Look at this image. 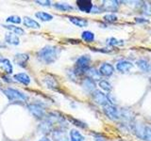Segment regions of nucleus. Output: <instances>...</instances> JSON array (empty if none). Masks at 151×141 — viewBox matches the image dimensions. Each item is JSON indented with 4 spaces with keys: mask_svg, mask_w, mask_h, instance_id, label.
Returning a JSON list of instances; mask_svg holds the SVG:
<instances>
[{
    "mask_svg": "<svg viewBox=\"0 0 151 141\" xmlns=\"http://www.w3.org/2000/svg\"><path fill=\"white\" fill-rule=\"evenodd\" d=\"M101 11H103V9L101 8H99L97 6H93L91 12H93V13H100Z\"/></svg>",
    "mask_w": 151,
    "mask_h": 141,
    "instance_id": "e433bc0d",
    "label": "nucleus"
},
{
    "mask_svg": "<svg viewBox=\"0 0 151 141\" xmlns=\"http://www.w3.org/2000/svg\"><path fill=\"white\" fill-rule=\"evenodd\" d=\"M99 73L100 75H103V76H106V77H110L114 73V68L113 66L110 63H103L100 68H99Z\"/></svg>",
    "mask_w": 151,
    "mask_h": 141,
    "instance_id": "9d476101",
    "label": "nucleus"
},
{
    "mask_svg": "<svg viewBox=\"0 0 151 141\" xmlns=\"http://www.w3.org/2000/svg\"><path fill=\"white\" fill-rule=\"evenodd\" d=\"M59 56V50L57 47L52 45H46L40 49L37 53V58L42 63L49 65L54 63Z\"/></svg>",
    "mask_w": 151,
    "mask_h": 141,
    "instance_id": "f257e3e1",
    "label": "nucleus"
},
{
    "mask_svg": "<svg viewBox=\"0 0 151 141\" xmlns=\"http://www.w3.org/2000/svg\"><path fill=\"white\" fill-rule=\"evenodd\" d=\"M5 41L11 45H18L20 43V40H19L18 36L13 34L12 32H8L7 34L5 35Z\"/></svg>",
    "mask_w": 151,
    "mask_h": 141,
    "instance_id": "f8f14e48",
    "label": "nucleus"
},
{
    "mask_svg": "<svg viewBox=\"0 0 151 141\" xmlns=\"http://www.w3.org/2000/svg\"><path fill=\"white\" fill-rule=\"evenodd\" d=\"M35 3H37L38 5H41V6H44V7L51 6V2L49 0H37V1H35Z\"/></svg>",
    "mask_w": 151,
    "mask_h": 141,
    "instance_id": "72a5a7b5",
    "label": "nucleus"
},
{
    "mask_svg": "<svg viewBox=\"0 0 151 141\" xmlns=\"http://www.w3.org/2000/svg\"><path fill=\"white\" fill-rule=\"evenodd\" d=\"M98 85H99V87H100V88L103 89L104 91H108L109 92V91H111V88H112L111 84L110 82H108L107 80H100Z\"/></svg>",
    "mask_w": 151,
    "mask_h": 141,
    "instance_id": "cd10ccee",
    "label": "nucleus"
},
{
    "mask_svg": "<svg viewBox=\"0 0 151 141\" xmlns=\"http://www.w3.org/2000/svg\"><path fill=\"white\" fill-rule=\"evenodd\" d=\"M27 108L31 114L35 118H37V119H42V118L45 117V111L44 109V107H42L40 105L30 103V105H28Z\"/></svg>",
    "mask_w": 151,
    "mask_h": 141,
    "instance_id": "39448f33",
    "label": "nucleus"
},
{
    "mask_svg": "<svg viewBox=\"0 0 151 141\" xmlns=\"http://www.w3.org/2000/svg\"><path fill=\"white\" fill-rule=\"evenodd\" d=\"M136 21H137V22H141V23H143V22H147V20H143V18H136Z\"/></svg>",
    "mask_w": 151,
    "mask_h": 141,
    "instance_id": "58836bf2",
    "label": "nucleus"
},
{
    "mask_svg": "<svg viewBox=\"0 0 151 141\" xmlns=\"http://www.w3.org/2000/svg\"><path fill=\"white\" fill-rule=\"evenodd\" d=\"M144 140H145V141H151V127H149V126H145V127Z\"/></svg>",
    "mask_w": 151,
    "mask_h": 141,
    "instance_id": "2f4dec72",
    "label": "nucleus"
},
{
    "mask_svg": "<svg viewBox=\"0 0 151 141\" xmlns=\"http://www.w3.org/2000/svg\"><path fill=\"white\" fill-rule=\"evenodd\" d=\"M150 70H151V64H150Z\"/></svg>",
    "mask_w": 151,
    "mask_h": 141,
    "instance_id": "79ce46f5",
    "label": "nucleus"
},
{
    "mask_svg": "<svg viewBox=\"0 0 151 141\" xmlns=\"http://www.w3.org/2000/svg\"><path fill=\"white\" fill-rule=\"evenodd\" d=\"M85 73L87 74V76H88L87 78L93 80V81H97V80L101 78L100 73H99V72L96 68H89L86 72H85Z\"/></svg>",
    "mask_w": 151,
    "mask_h": 141,
    "instance_id": "4468645a",
    "label": "nucleus"
},
{
    "mask_svg": "<svg viewBox=\"0 0 151 141\" xmlns=\"http://www.w3.org/2000/svg\"><path fill=\"white\" fill-rule=\"evenodd\" d=\"M28 58H29V56H28L27 54H17L14 56V61L18 66L25 68L27 67Z\"/></svg>",
    "mask_w": 151,
    "mask_h": 141,
    "instance_id": "9b49d317",
    "label": "nucleus"
},
{
    "mask_svg": "<svg viewBox=\"0 0 151 141\" xmlns=\"http://www.w3.org/2000/svg\"><path fill=\"white\" fill-rule=\"evenodd\" d=\"M3 91H4V94L7 96V98L11 102H26V101H27V96L25 93L18 90V89L8 88L6 89H4Z\"/></svg>",
    "mask_w": 151,
    "mask_h": 141,
    "instance_id": "f03ea898",
    "label": "nucleus"
},
{
    "mask_svg": "<svg viewBox=\"0 0 151 141\" xmlns=\"http://www.w3.org/2000/svg\"><path fill=\"white\" fill-rule=\"evenodd\" d=\"M82 87L84 88V89L86 91L93 92L96 90V82L89 78H86V79H84V81L82 83Z\"/></svg>",
    "mask_w": 151,
    "mask_h": 141,
    "instance_id": "a211bd4d",
    "label": "nucleus"
},
{
    "mask_svg": "<svg viewBox=\"0 0 151 141\" xmlns=\"http://www.w3.org/2000/svg\"><path fill=\"white\" fill-rule=\"evenodd\" d=\"M35 16L40 19L41 21L42 22H48V21H51L52 19H53V16L51 15V14L47 13V12H44V11H38L35 13Z\"/></svg>",
    "mask_w": 151,
    "mask_h": 141,
    "instance_id": "b1692460",
    "label": "nucleus"
},
{
    "mask_svg": "<svg viewBox=\"0 0 151 141\" xmlns=\"http://www.w3.org/2000/svg\"><path fill=\"white\" fill-rule=\"evenodd\" d=\"M14 79L18 81L19 83H21L25 86H28L30 84V77L25 73H17L14 75Z\"/></svg>",
    "mask_w": 151,
    "mask_h": 141,
    "instance_id": "ddd939ff",
    "label": "nucleus"
},
{
    "mask_svg": "<svg viewBox=\"0 0 151 141\" xmlns=\"http://www.w3.org/2000/svg\"><path fill=\"white\" fill-rule=\"evenodd\" d=\"M52 139L53 141H69L66 132L60 128H57L52 131Z\"/></svg>",
    "mask_w": 151,
    "mask_h": 141,
    "instance_id": "0eeeda50",
    "label": "nucleus"
},
{
    "mask_svg": "<svg viewBox=\"0 0 151 141\" xmlns=\"http://www.w3.org/2000/svg\"><path fill=\"white\" fill-rule=\"evenodd\" d=\"M77 6L79 9L80 11L89 13L92 11V9L93 5L91 0H78L77 1Z\"/></svg>",
    "mask_w": 151,
    "mask_h": 141,
    "instance_id": "6e6552de",
    "label": "nucleus"
},
{
    "mask_svg": "<svg viewBox=\"0 0 151 141\" xmlns=\"http://www.w3.org/2000/svg\"><path fill=\"white\" fill-rule=\"evenodd\" d=\"M132 68H133V64L127 60H121L116 64V70L121 73H129Z\"/></svg>",
    "mask_w": 151,
    "mask_h": 141,
    "instance_id": "1a4fd4ad",
    "label": "nucleus"
},
{
    "mask_svg": "<svg viewBox=\"0 0 151 141\" xmlns=\"http://www.w3.org/2000/svg\"><path fill=\"white\" fill-rule=\"evenodd\" d=\"M44 81H45V85H46V87L47 88H51V89H56V88L58 87V84H57V82H56V80L54 79V78H49V77H47V78H45V79H44Z\"/></svg>",
    "mask_w": 151,
    "mask_h": 141,
    "instance_id": "c85d7f7f",
    "label": "nucleus"
},
{
    "mask_svg": "<svg viewBox=\"0 0 151 141\" xmlns=\"http://www.w3.org/2000/svg\"><path fill=\"white\" fill-rule=\"evenodd\" d=\"M7 22L8 23H12V24H20L22 22L21 17L17 16V15H12L7 18Z\"/></svg>",
    "mask_w": 151,
    "mask_h": 141,
    "instance_id": "c756f323",
    "label": "nucleus"
},
{
    "mask_svg": "<svg viewBox=\"0 0 151 141\" xmlns=\"http://www.w3.org/2000/svg\"><path fill=\"white\" fill-rule=\"evenodd\" d=\"M69 20L71 23H73L75 26L78 27H85L88 26V21L84 18L80 17H69Z\"/></svg>",
    "mask_w": 151,
    "mask_h": 141,
    "instance_id": "dca6fc26",
    "label": "nucleus"
},
{
    "mask_svg": "<svg viewBox=\"0 0 151 141\" xmlns=\"http://www.w3.org/2000/svg\"><path fill=\"white\" fill-rule=\"evenodd\" d=\"M84 136L80 134V132H78L76 129H72L70 131V140L71 141H84Z\"/></svg>",
    "mask_w": 151,
    "mask_h": 141,
    "instance_id": "5701e85b",
    "label": "nucleus"
},
{
    "mask_svg": "<svg viewBox=\"0 0 151 141\" xmlns=\"http://www.w3.org/2000/svg\"><path fill=\"white\" fill-rule=\"evenodd\" d=\"M136 64L139 67V69L141 70H143V72H145V73H147L148 70H149V69H150V65L148 64L147 60H145L144 58L139 59L138 61H137Z\"/></svg>",
    "mask_w": 151,
    "mask_h": 141,
    "instance_id": "393cba45",
    "label": "nucleus"
},
{
    "mask_svg": "<svg viewBox=\"0 0 151 141\" xmlns=\"http://www.w3.org/2000/svg\"><path fill=\"white\" fill-rule=\"evenodd\" d=\"M81 38L86 42H93L94 41V34L91 31H83L81 34Z\"/></svg>",
    "mask_w": 151,
    "mask_h": 141,
    "instance_id": "bb28decb",
    "label": "nucleus"
},
{
    "mask_svg": "<svg viewBox=\"0 0 151 141\" xmlns=\"http://www.w3.org/2000/svg\"><path fill=\"white\" fill-rule=\"evenodd\" d=\"M117 16L115 14L113 13H109V14H106L105 16H104V20L107 21V22H110V23H114L117 21Z\"/></svg>",
    "mask_w": 151,
    "mask_h": 141,
    "instance_id": "7c9ffc66",
    "label": "nucleus"
},
{
    "mask_svg": "<svg viewBox=\"0 0 151 141\" xmlns=\"http://www.w3.org/2000/svg\"><path fill=\"white\" fill-rule=\"evenodd\" d=\"M134 133L135 135L138 136L139 138L144 139L145 135V127L143 125H141L140 123H137L134 125Z\"/></svg>",
    "mask_w": 151,
    "mask_h": 141,
    "instance_id": "a878e982",
    "label": "nucleus"
},
{
    "mask_svg": "<svg viewBox=\"0 0 151 141\" xmlns=\"http://www.w3.org/2000/svg\"><path fill=\"white\" fill-rule=\"evenodd\" d=\"M39 141H51L48 137H42V139H40Z\"/></svg>",
    "mask_w": 151,
    "mask_h": 141,
    "instance_id": "ea45409f",
    "label": "nucleus"
},
{
    "mask_svg": "<svg viewBox=\"0 0 151 141\" xmlns=\"http://www.w3.org/2000/svg\"><path fill=\"white\" fill-rule=\"evenodd\" d=\"M93 99L97 105H100L102 106H105L107 105H111V102L109 101L108 96L100 90H96H96L93 92Z\"/></svg>",
    "mask_w": 151,
    "mask_h": 141,
    "instance_id": "20e7f679",
    "label": "nucleus"
},
{
    "mask_svg": "<svg viewBox=\"0 0 151 141\" xmlns=\"http://www.w3.org/2000/svg\"><path fill=\"white\" fill-rule=\"evenodd\" d=\"M104 113L106 114L107 117H109L111 120H117L120 117L119 110L113 105H107L105 106H103Z\"/></svg>",
    "mask_w": 151,
    "mask_h": 141,
    "instance_id": "423d86ee",
    "label": "nucleus"
},
{
    "mask_svg": "<svg viewBox=\"0 0 151 141\" xmlns=\"http://www.w3.org/2000/svg\"><path fill=\"white\" fill-rule=\"evenodd\" d=\"M2 26L7 28V29L9 30V32H12L15 35H24L25 34V30H24L23 28L19 27V26H12V25H8V26L3 25Z\"/></svg>",
    "mask_w": 151,
    "mask_h": 141,
    "instance_id": "4be33fe9",
    "label": "nucleus"
},
{
    "mask_svg": "<svg viewBox=\"0 0 151 141\" xmlns=\"http://www.w3.org/2000/svg\"><path fill=\"white\" fill-rule=\"evenodd\" d=\"M24 26H27V27H29V28H34V29H39V28L41 27L40 24L36 22L35 20H33V19H31L30 17H24Z\"/></svg>",
    "mask_w": 151,
    "mask_h": 141,
    "instance_id": "2eb2a0df",
    "label": "nucleus"
},
{
    "mask_svg": "<svg viewBox=\"0 0 151 141\" xmlns=\"http://www.w3.org/2000/svg\"><path fill=\"white\" fill-rule=\"evenodd\" d=\"M103 3V9L107 11H115L118 8V5H119L117 1H104Z\"/></svg>",
    "mask_w": 151,
    "mask_h": 141,
    "instance_id": "aec40b11",
    "label": "nucleus"
},
{
    "mask_svg": "<svg viewBox=\"0 0 151 141\" xmlns=\"http://www.w3.org/2000/svg\"><path fill=\"white\" fill-rule=\"evenodd\" d=\"M39 129H40V131L42 132V133L47 134V133H49V132H51L52 130H53V124H52L48 120H46V119H45V120L40 124Z\"/></svg>",
    "mask_w": 151,
    "mask_h": 141,
    "instance_id": "f3484780",
    "label": "nucleus"
},
{
    "mask_svg": "<svg viewBox=\"0 0 151 141\" xmlns=\"http://www.w3.org/2000/svg\"><path fill=\"white\" fill-rule=\"evenodd\" d=\"M94 141H106V139L102 137V136H96L94 137Z\"/></svg>",
    "mask_w": 151,
    "mask_h": 141,
    "instance_id": "4c0bfd02",
    "label": "nucleus"
},
{
    "mask_svg": "<svg viewBox=\"0 0 151 141\" xmlns=\"http://www.w3.org/2000/svg\"><path fill=\"white\" fill-rule=\"evenodd\" d=\"M144 13L146 15H151V6L149 4L144 5Z\"/></svg>",
    "mask_w": 151,
    "mask_h": 141,
    "instance_id": "c9c22d12",
    "label": "nucleus"
},
{
    "mask_svg": "<svg viewBox=\"0 0 151 141\" xmlns=\"http://www.w3.org/2000/svg\"><path fill=\"white\" fill-rule=\"evenodd\" d=\"M119 41H118V40L114 39V38H111V39L109 40V42H108V43L110 44V45H111V46H113V45H119V44H123V42H119Z\"/></svg>",
    "mask_w": 151,
    "mask_h": 141,
    "instance_id": "f704fd0d",
    "label": "nucleus"
},
{
    "mask_svg": "<svg viewBox=\"0 0 151 141\" xmlns=\"http://www.w3.org/2000/svg\"><path fill=\"white\" fill-rule=\"evenodd\" d=\"M91 62V58L89 56L85 55L81 56L80 58H78L77 62H76V74H80V73H85V72L90 68L89 65Z\"/></svg>",
    "mask_w": 151,
    "mask_h": 141,
    "instance_id": "7ed1b4c3",
    "label": "nucleus"
},
{
    "mask_svg": "<svg viewBox=\"0 0 151 141\" xmlns=\"http://www.w3.org/2000/svg\"><path fill=\"white\" fill-rule=\"evenodd\" d=\"M54 8L58 9V11H63V12H69V11H72L74 9L73 6H71V5L67 3H56L54 4Z\"/></svg>",
    "mask_w": 151,
    "mask_h": 141,
    "instance_id": "412c9836",
    "label": "nucleus"
},
{
    "mask_svg": "<svg viewBox=\"0 0 151 141\" xmlns=\"http://www.w3.org/2000/svg\"><path fill=\"white\" fill-rule=\"evenodd\" d=\"M69 120L71 122H73V124H75L76 126H78L80 127V128H86V125H85V123H83V122L81 121H79V120H75V119H72V118H69Z\"/></svg>",
    "mask_w": 151,
    "mask_h": 141,
    "instance_id": "473e14b6",
    "label": "nucleus"
},
{
    "mask_svg": "<svg viewBox=\"0 0 151 141\" xmlns=\"http://www.w3.org/2000/svg\"><path fill=\"white\" fill-rule=\"evenodd\" d=\"M0 67H1V69H2L6 73H8V74L12 73V70H13L12 65V63H11V61H9L8 58H4V59L2 60V62L0 63Z\"/></svg>",
    "mask_w": 151,
    "mask_h": 141,
    "instance_id": "6ab92c4d",
    "label": "nucleus"
},
{
    "mask_svg": "<svg viewBox=\"0 0 151 141\" xmlns=\"http://www.w3.org/2000/svg\"><path fill=\"white\" fill-rule=\"evenodd\" d=\"M4 58H3V56L1 55V54H0V63H1L2 62V60H3Z\"/></svg>",
    "mask_w": 151,
    "mask_h": 141,
    "instance_id": "a19ab883",
    "label": "nucleus"
}]
</instances>
